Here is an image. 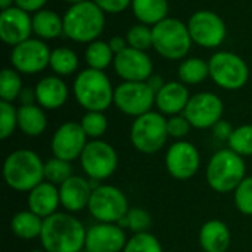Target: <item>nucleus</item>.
Returning <instances> with one entry per match:
<instances>
[{"instance_id": "obj_36", "label": "nucleus", "mask_w": 252, "mask_h": 252, "mask_svg": "<svg viewBox=\"0 0 252 252\" xmlns=\"http://www.w3.org/2000/svg\"><path fill=\"white\" fill-rule=\"evenodd\" d=\"M81 127L87 137H93L94 140L105 134L108 128V120L103 112L97 111H87V114L81 118Z\"/></svg>"}, {"instance_id": "obj_10", "label": "nucleus", "mask_w": 252, "mask_h": 252, "mask_svg": "<svg viewBox=\"0 0 252 252\" xmlns=\"http://www.w3.org/2000/svg\"><path fill=\"white\" fill-rule=\"evenodd\" d=\"M155 96L146 81H124L114 90V103L123 114L137 118L151 112Z\"/></svg>"}, {"instance_id": "obj_37", "label": "nucleus", "mask_w": 252, "mask_h": 252, "mask_svg": "<svg viewBox=\"0 0 252 252\" xmlns=\"http://www.w3.org/2000/svg\"><path fill=\"white\" fill-rule=\"evenodd\" d=\"M123 252H162V248L159 241L154 235L143 232L134 233V236L127 241V245Z\"/></svg>"}, {"instance_id": "obj_43", "label": "nucleus", "mask_w": 252, "mask_h": 252, "mask_svg": "<svg viewBox=\"0 0 252 252\" xmlns=\"http://www.w3.org/2000/svg\"><path fill=\"white\" fill-rule=\"evenodd\" d=\"M233 127H232V124L229 123V121H224V120H220L214 127H213V133H214V136L219 139V140H226V142H229V139H230V136H232V133H233Z\"/></svg>"}, {"instance_id": "obj_50", "label": "nucleus", "mask_w": 252, "mask_h": 252, "mask_svg": "<svg viewBox=\"0 0 252 252\" xmlns=\"http://www.w3.org/2000/svg\"><path fill=\"white\" fill-rule=\"evenodd\" d=\"M31 252H46V251H31Z\"/></svg>"}, {"instance_id": "obj_11", "label": "nucleus", "mask_w": 252, "mask_h": 252, "mask_svg": "<svg viewBox=\"0 0 252 252\" xmlns=\"http://www.w3.org/2000/svg\"><path fill=\"white\" fill-rule=\"evenodd\" d=\"M81 167L92 180H105L111 177L118 167L115 149L103 140H92L86 145L81 157Z\"/></svg>"}, {"instance_id": "obj_32", "label": "nucleus", "mask_w": 252, "mask_h": 252, "mask_svg": "<svg viewBox=\"0 0 252 252\" xmlns=\"http://www.w3.org/2000/svg\"><path fill=\"white\" fill-rule=\"evenodd\" d=\"M22 80L16 69L3 68L0 72V97L3 102H13L22 92Z\"/></svg>"}, {"instance_id": "obj_28", "label": "nucleus", "mask_w": 252, "mask_h": 252, "mask_svg": "<svg viewBox=\"0 0 252 252\" xmlns=\"http://www.w3.org/2000/svg\"><path fill=\"white\" fill-rule=\"evenodd\" d=\"M43 221L41 217L34 214L32 211H21L13 216L10 221V229L19 239L31 241L35 238H40L43 230Z\"/></svg>"}, {"instance_id": "obj_48", "label": "nucleus", "mask_w": 252, "mask_h": 252, "mask_svg": "<svg viewBox=\"0 0 252 252\" xmlns=\"http://www.w3.org/2000/svg\"><path fill=\"white\" fill-rule=\"evenodd\" d=\"M12 3H15V0H0V7H1V10L12 7Z\"/></svg>"}, {"instance_id": "obj_9", "label": "nucleus", "mask_w": 252, "mask_h": 252, "mask_svg": "<svg viewBox=\"0 0 252 252\" xmlns=\"http://www.w3.org/2000/svg\"><path fill=\"white\" fill-rule=\"evenodd\" d=\"M87 208L99 223L115 224L127 216L128 202L118 188L103 185L93 189Z\"/></svg>"}, {"instance_id": "obj_34", "label": "nucleus", "mask_w": 252, "mask_h": 252, "mask_svg": "<svg viewBox=\"0 0 252 252\" xmlns=\"http://www.w3.org/2000/svg\"><path fill=\"white\" fill-rule=\"evenodd\" d=\"M229 149L236 152L241 157L252 155V126H241L233 130L229 139Z\"/></svg>"}, {"instance_id": "obj_21", "label": "nucleus", "mask_w": 252, "mask_h": 252, "mask_svg": "<svg viewBox=\"0 0 252 252\" xmlns=\"http://www.w3.org/2000/svg\"><path fill=\"white\" fill-rule=\"evenodd\" d=\"M189 90L182 81L165 83L155 96V105L165 115H179L185 111L189 102Z\"/></svg>"}, {"instance_id": "obj_31", "label": "nucleus", "mask_w": 252, "mask_h": 252, "mask_svg": "<svg viewBox=\"0 0 252 252\" xmlns=\"http://www.w3.org/2000/svg\"><path fill=\"white\" fill-rule=\"evenodd\" d=\"M49 66L58 75H71L78 69V56L68 47H58L52 50Z\"/></svg>"}, {"instance_id": "obj_24", "label": "nucleus", "mask_w": 252, "mask_h": 252, "mask_svg": "<svg viewBox=\"0 0 252 252\" xmlns=\"http://www.w3.org/2000/svg\"><path fill=\"white\" fill-rule=\"evenodd\" d=\"M199 244L205 252H226L230 245L229 227L220 220L207 221L201 227Z\"/></svg>"}, {"instance_id": "obj_38", "label": "nucleus", "mask_w": 252, "mask_h": 252, "mask_svg": "<svg viewBox=\"0 0 252 252\" xmlns=\"http://www.w3.org/2000/svg\"><path fill=\"white\" fill-rule=\"evenodd\" d=\"M18 127V109L10 102H0V139L4 140Z\"/></svg>"}, {"instance_id": "obj_4", "label": "nucleus", "mask_w": 252, "mask_h": 252, "mask_svg": "<svg viewBox=\"0 0 252 252\" xmlns=\"http://www.w3.org/2000/svg\"><path fill=\"white\" fill-rule=\"evenodd\" d=\"M114 90L103 71L83 69L74 81V96L80 106L87 111L103 112L114 102Z\"/></svg>"}, {"instance_id": "obj_41", "label": "nucleus", "mask_w": 252, "mask_h": 252, "mask_svg": "<svg viewBox=\"0 0 252 252\" xmlns=\"http://www.w3.org/2000/svg\"><path fill=\"white\" fill-rule=\"evenodd\" d=\"M190 127L192 126L185 115H173L170 120H167L168 136L176 137V139H183L189 133Z\"/></svg>"}, {"instance_id": "obj_8", "label": "nucleus", "mask_w": 252, "mask_h": 252, "mask_svg": "<svg viewBox=\"0 0 252 252\" xmlns=\"http://www.w3.org/2000/svg\"><path fill=\"white\" fill-rule=\"evenodd\" d=\"M208 66L210 77L221 89L239 90L248 83L250 68L247 62L236 53L217 52L210 58Z\"/></svg>"}, {"instance_id": "obj_40", "label": "nucleus", "mask_w": 252, "mask_h": 252, "mask_svg": "<svg viewBox=\"0 0 252 252\" xmlns=\"http://www.w3.org/2000/svg\"><path fill=\"white\" fill-rule=\"evenodd\" d=\"M126 217H127V227L134 233H143L152 224L151 214L142 208H130Z\"/></svg>"}, {"instance_id": "obj_16", "label": "nucleus", "mask_w": 252, "mask_h": 252, "mask_svg": "<svg viewBox=\"0 0 252 252\" xmlns=\"http://www.w3.org/2000/svg\"><path fill=\"white\" fill-rule=\"evenodd\" d=\"M114 68L124 81H148L154 75V63L149 55L133 47L115 55Z\"/></svg>"}, {"instance_id": "obj_15", "label": "nucleus", "mask_w": 252, "mask_h": 252, "mask_svg": "<svg viewBox=\"0 0 252 252\" xmlns=\"http://www.w3.org/2000/svg\"><path fill=\"white\" fill-rule=\"evenodd\" d=\"M87 145V134L80 123L62 124L52 137V152L63 161H74L81 157Z\"/></svg>"}, {"instance_id": "obj_13", "label": "nucleus", "mask_w": 252, "mask_h": 252, "mask_svg": "<svg viewBox=\"0 0 252 252\" xmlns=\"http://www.w3.org/2000/svg\"><path fill=\"white\" fill-rule=\"evenodd\" d=\"M52 50L40 38H28L13 46L10 62L21 74H38L50 63Z\"/></svg>"}, {"instance_id": "obj_44", "label": "nucleus", "mask_w": 252, "mask_h": 252, "mask_svg": "<svg viewBox=\"0 0 252 252\" xmlns=\"http://www.w3.org/2000/svg\"><path fill=\"white\" fill-rule=\"evenodd\" d=\"M47 3V0H15V6H18L19 9L31 13V12H38L41 9H44V4Z\"/></svg>"}, {"instance_id": "obj_22", "label": "nucleus", "mask_w": 252, "mask_h": 252, "mask_svg": "<svg viewBox=\"0 0 252 252\" xmlns=\"http://www.w3.org/2000/svg\"><path fill=\"white\" fill-rule=\"evenodd\" d=\"M59 204V189L49 182H41L28 195L30 211H32L41 219H47L52 214H55Z\"/></svg>"}, {"instance_id": "obj_6", "label": "nucleus", "mask_w": 252, "mask_h": 252, "mask_svg": "<svg viewBox=\"0 0 252 252\" xmlns=\"http://www.w3.org/2000/svg\"><path fill=\"white\" fill-rule=\"evenodd\" d=\"M245 179V161L232 149H221L213 155L207 167V182L219 193L236 190Z\"/></svg>"}, {"instance_id": "obj_14", "label": "nucleus", "mask_w": 252, "mask_h": 252, "mask_svg": "<svg viewBox=\"0 0 252 252\" xmlns=\"http://www.w3.org/2000/svg\"><path fill=\"white\" fill-rule=\"evenodd\" d=\"M224 105L221 99L210 92L190 96L183 115L195 128H213L223 117Z\"/></svg>"}, {"instance_id": "obj_33", "label": "nucleus", "mask_w": 252, "mask_h": 252, "mask_svg": "<svg viewBox=\"0 0 252 252\" xmlns=\"http://www.w3.org/2000/svg\"><path fill=\"white\" fill-rule=\"evenodd\" d=\"M69 177H72V168L68 161L53 157L47 162H44V180L46 182L55 186H61Z\"/></svg>"}, {"instance_id": "obj_46", "label": "nucleus", "mask_w": 252, "mask_h": 252, "mask_svg": "<svg viewBox=\"0 0 252 252\" xmlns=\"http://www.w3.org/2000/svg\"><path fill=\"white\" fill-rule=\"evenodd\" d=\"M18 99L21 100V105H34V100H37L35 90L28 89V87H24Z\"/></svg>"}, {"instance_id": "obj_23", "label": "nucleus", "mask_w": 252, "mask_h": 252, "mask_svg": "<svg viewBox=\"0 0 252 252\" xmlns=\"http://www.w3.org/2000/svg\"><path fill=\"white\" fill-rule=\"evenodd\" d=\"M34 90L37 103L44 109H58L68 99V87L56 75L41 78Z\"/></svg>"}, {"instance_id": "obj_18", "label": "nucleus", "mask_w": 252, "mask_h": 252, "mask_svg": "<svg viewBox=\"0 0 252 252\" xmlns=\"http://www.w3.org/2000/svg\"><path fill=\"white\" fill-rule=\"evenodd\" d=\"M32 34V18L28 12L12 6L0 13V38L9 46H16Z\"/></svg>"}, {"instance_id": "obj_30", "label": "nucleus", "mask_w": 252, "mask_h": 252, "mask_svg": "<svg viewBox=\"0 0 252 252\" xmlns=\"http://www.w3.org/2000/svg\"><path fill=\"white\" fill-rule=\"evenodd\" d=\"M210 75L208 62L201 58H186L179 66V78L183 84H199Z\"/></svg>"}, {"instance_id": "obj_39", "label": "nucleus", "mask_w": 252, "mask_h": 252, "mask_svg": "<svg viewBox=\"0 0 252 252\" xmlns=\"http://www.w3.org/2000/svg\"><path fill=\"white\" fill-rule=\"evenodd\" d=\"M235 204L242 214L252 216V177H245L236 188Z\"/></svg>"}, {"instance_id": "obj_27", "label": "nucleus", "mask_w": 252, "mask_h": 252, "mask_svg": "<svg viewBox=\"0 0 252 252\" xmlns=\"http://www.w3.org/2000/svg\"><path fill=\"white\" fill-rule=\"evenodd\" d=\"M131 10L140 24L157 25L162 19L168 18V1L167 0H133Z\"/></svg>"}, {"instance_id": "obj_47", "label": "nucleus", "mask_w": 252, "mask_h": 252, "mask_svg": "<svg viewBox=\"0 0 252 252\" xmlns=\"http://www.w3.org/2000/svg\"><path fill=\"white\" fill-rule=\"evenodd\" d=\"M146 83H148V86L155 92V94H157V93L164 87V84H165V81H164L159 75H155V74H154V75L146 81Z\"/></svg>"}, {"instance_id": "obj_49", "label": "nucleus", "mask_w": 252, "mask_h": 252, "mask_svg": "<svg viewBox=\"0 0 252 252\" xmlns=\"http://www.w3.org/2000/svg\"><path fill=\"white\" fill-rule=\"evenodd\" d=\"M66 3L69 4H77V3H83V1H87V0H65Z\"/></svg>"}, {"instance_id": "obj_17", "label": "nucleus", "mask_w": 252, "mask_h": 252, "mask_svg": "<svg viewBox=\"0 0 252 252\" xmlns=\"http://www.w3.org/2000/svg\"><path fill=\"white\" fill-rule=\"evenodd\" d=\"M199 152L189 142H176L170 146L165 155V165L168 173L177 180H188L199 170Z\"/></svg>"}, {"instance_id": "obj_2", "label": "nucleus", "mask_w": 252, "mask_h": 252, "mask_svg": "<svg viewBox=\"0 0 252 252\" xmlns=\"http://www.w3.org/2000/svg\"><path fill=\"white\" fill-rule=\"evenodd\" d=\"M62 18L63 34L77 43L97 40L105 28V12L93 0L71 4Z\"/></svg>"}, {"instance_id": "obj_51", "label": "nucleus", "mask_w": 252, "mask_h": 252, "mask_svg": "<svg viewBox=\"0 0 252 252\" xmlns=\"http://www.w3.org/2000/svg\"><path fill=\"white\" fill-rule=\"evenodd\" d=\"M81 252H89V251H81Z\"/></svg>"}, {"instance_id": "obj_5", "label": "nucleus", "mask_w": 252, "mask_h": 252, "mask_svg": "<svg viewBox=\"0 0 252 252\" xmlns=\"http://www.w3.org/2000/svg\"><path fill=\"white\" fill-rule=\"evenodd\" d=\"M152 38L154 49L168 61L186 58L193 43L188 24L176 18H165L154 25Z\"/></svg>"}, {"instance_id": "obj_25", "label": "nucleus", "mask_w": 252, "mask_h": 252, "mask_svg": "<svg viewBox=\"0 0 252 252\" xmlns=\"http://www.w3.org/2000/svg\"><path fill=\"white\" fill-rule=\"evenodd\" d=\"M32 32L40 40H53L63 34V18L55 10L41 9L32 16Z\"/></svg>"}, {"instance_id": "obj_20", "label": "nucleus", "mask_w": 252, "mask_h": 252, "mask_svg": "<svg viewBox=\"0 0 252 252\" xmlns=\"http://www.w3.org/2000/svg\"><path fill=\"white\" fill-rule=\"evenodd\" d=\"M92 192L93 189L87 180L80 176H72L59 186L61 205L71 213L81 211L89 207Z\"/></svg>"}, {"instance_id": "obj_35", "label": "nucleus", "mask_w": 252, "mask_h": 252, "mask_svg": "<svg viewBox=\"0 0 252 252\" xmlns=\"http://www.w3.org/2000/svg\"><path fill=\"white\" fill-rule=\"evenodd\" d=\"M126 38H127L128 47H133V49H139V50L146 52L149 47H154L152 28L149 25H145V24L133 25L127 31Z\"/></svg>"}, {"instance_id": "obj_26", "label": "nucleus", "mask_w": 252, "mask_h": 252, "mask_svg": "<svg viewBox=\"0 0 252 252\" xmlns=\"http://www.w3.org/2000/svg\"><path fill=\"white\" fill-rule=\"evenodd\" d=\"M47 127V118L41 106L37 105H21L18 108V128L30 136H40Z\"/></svg>"}, {"instance_id": "obj_12", "label": "nucleus", "mask_w": 252, "mask_h": 252, "mask_svg": "<svg viewBox=\"0 0 252 252\" xmlns=\"http://www.w3.org/2000/svg\"><path fill=\"white\" fill-rule=\"evenodd\" d=\"M188 28L192 37V41L205 47L214 49L219 47L227 34V28L220 15L213 10H198L195 12L188 22Z\"/></svg>"}, {"instance_id": "obj_42", "label": "nucleus", "mask_w": 252, "mask_h": 252, "mask_svg": "<svg viewBox=\"0 0 252 252\" xmlns=\"http://www.w3.org/2000/svg\"><path fill=\"white\" fill-rule=\"evenodd\" d=\"M105 13H121L128 6H131L133 0H93Z\"/></svg>"}, {"instance_id": "obj_7", "label": "nucleus", "mask_w": 252, "mask_h": 252, "mask_svg": "<svg viewBox=\"0 0 252 252\" xmlns=\"http://www.w3.org/2000/svg\"><path fill=\"white\" fill-rule=\"evenodd\" d=\"M167 137V120L159 112L151 111L137 117L130 130L131 143L142 154H155L161 151Z\"/></svg>"}, {"instance_id": "obj_1", "label": "nucleus", "mask_w": 252, "mask_h": 252, "mask_svg": "<svg viewBox=\"0 0 252 252\" xmlns=\"http://www.w3.org/2000/svg\"><path fill=\"white\" fill-rule=\"evenodd\" d=\"M86 235L87 230L80 220L55 213L44 219L40 241L46 252H81L86 247Z\"/></svg>"}, {"instance_id": "obj_29", "label": "nucleus", "mask_w": 252, "mask_h": 252, "mask_svg": "<svg viewBox=\"0 0 252 252\" xmlns=\"http://www.w3.org/2000/svg\"><path fill=\"white\" fill-rule=\"evenodd\" d=\"M84 56L89 68L99 69V71L106 69L111 63H114L115 59V53L112 52L109 43L102 40H94L89 43Z\"/></svg>"}, {"instance_id": "obj_19", "label": "nucleus", "mask_w": 252, "mask_h": 252, "mask_svg": "<svg viewBox=\"0 0 252 252\" xmlns=\"http://www.w3.org/2000/svg\"><path fill=\"white\" fill-rule=\"evenodd\" d=\"M127 238L123 227L114 223H99L87 230L86 247L89 252H120L124 251Z\"/></svg>"}, {"instance_id": "obj_3", "label": "nucleus", "mask_w": 252, "mask_h": 252, "mask_svg": "<svg viewBox=\"0 0 252 252\" xmlns=\"http://www.w3.org/2000/svg\"><path fill=\"white\" fill-rule=\"evenodd\" d=\"M3 177L10 189L31 192L44 180V164L35 152L19 149L4 159Z\"/></svg>"}, {"instance_id": "obj_45", "label": "nucleus", "mask_w": 252, "mask_h": 252, "mask_svg": "<svg viewBox=\"0 0 252 252\" xmlns=\"http://www.w3.org/2000/svg\"><path fill=\"white\" fill-rule=\"evenodd\" d=\"M108 43H109V46H111V49H112V52H114L115 55H118V53L124 52V50L128 47L127 38H124V37H120V35H115V37H112V38H111Z\"/></svg>"}]
</instances>
